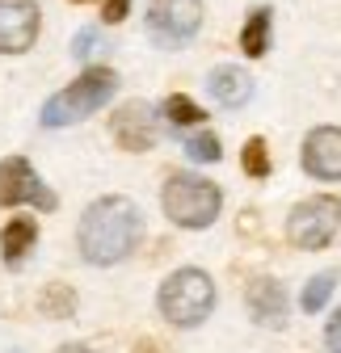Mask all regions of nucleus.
I'll list each match as a JSON object with an SVG mask.
<instances>
[{
    "label": "nucleus",
    "instance_id": "f257e3e1",
    "mask_svg": "<svg viewBox=\"0 0 341 353\" xmlns=\"http://www.w3.org/2000/svg\"><path fill=\"white\" fill-rule=\"evenodd\" d=\"M144 236V214L131 198H97L89 210L80 214V256L89 265H118L131 256Z\"/></svg>",
    "mask_w": 341,
    "mask_h": 353
},
{
    "label": "nucleus",
    "instance_id": "f03ea898",
    "mask_svg": "<svg viewBox=\"0 0 341 353\" xmlns=\"http://www.w3.org/2000/svg\"><path fill=\"white\" fill-rule=\"evenodd\" d=\"M114 93H118L114 68L89 63L68 88H59V93L42 105V126H72V122H84L89 114H97Z\"/></svg>",
    "mask_w": 341,
    "mask_h": 353
},
{
    "label": "nucleus",
    "instance_id": "7ed1b4c3",
    "mask_svg": "<svg viewBox=\"0 0 341 353\" xmlns=\"http://www.w3.org/2000/svg\"><path fill=\"white\" fill-rule=\"evenodd\" d=\"M156 303H160V316L173 328H198L215 307V282L202 270H177L164 278Z\"/></svg>",
    "mask_w": 341,
    "mask_h": 353
},
{
    "label": "nucleus",
    "instance_id": "20e7f679",
    "mask_svg": "<svg viewBox=\"0 0 341 353\" xmlns=\"http://www.w3.org/2000/svg\"><path fill=\"white\" fill-rule=\"evenodd\" d=\"M164 214L173 219L177 228H211L220 219V206H224V194L215 181L206 176H194V172H177L164 181Z\"/></svg>",
    "mask_w": 341,
    "mask_h": 353
},
{
    "label": "nucleus",
    "instance_id": "39448f33",
    "mask_svg": "<svg viewBox=\"0 0 341 353\" xmlns=\"http://www.w3.org/2000/svg\"><path fill=\"white\" fill-rule=\"evenodd\" d=\"M341 228V202L337 198H308L291 210L286 219V240L295 248H304V252H316L324 248Z\"/></svg>",
    "mask_w": 341,
    "mask_h": 353
},
{
    "label": "nucleus",
    "instance_id": "423d86ee",
    "mask_svg": "<svg viewBox=\"0 0 341 353\" xmlns=\"http://www.w3.org/2000/svg\"><path fill=\"white\" fill-rule=\"evenodd\" d=\"M202 26V0H152L148 5V34L156 47L177 51Z\"/></svg>",
    "mask_w": 341,
    "mask_h": 353
},
{
    "label": "nucleus",
    "instance_id": "0eeeda50",
    "mask_svg": "<svg viewBox=\"0 0 341 353\" xmlns=\"http://www.w3.org/2000/svg\"><path fill=\"white\" fill-rule=\"evenodd\" d=\"M38 206V210H55L59 198L42 185V176L34 172V164L26 156H9L5 164H0V206Z\"/></svg>",
    "mask_w": 341,
    "mask_h": 353
},
{
    "label": "nucleus",
    "instance_id": "6e6552de",
    "mask_svg": "<svg viewBox=\"0 0 341 353\" xmlns=\"http://www.w3.org/2000/svg\"><path fill=\"white\" fill-rule=\"evenodd\" d=\"M38 38L34 0H0V55H21Z\"/></svg>",
    "mask_w": 341,
    "mask_h": 353
},
{
    "label": "nucleus",
    "instance_id": "1a4fd4ad",
    "mask_svg": "<svg viewBox=\"0 0 341 353\" xmlns=\"http://www.w3.org/2000/svg\"><path fill=\"white\" fill-rule=\"evenodd\" d=\"M110 130H114V143L122 152H148L156 143V110L148 101H126L110 118Z\"/></svg>",
    "mask_w": 341,
    "mask_h": 353
},
{
    "label": "nucleus",
    "instance_id": "9d476101",
    "mask_svg": "<svg viewBox=\"0 0 341 353\" xmlns=\"http://www.w3.org/2000/svg\"><path fill=\"white\" fill-rule=\"evenodd\" d=\"M304 168L320 181H341V126H316L304 139Z\"/></svg>",
    "mask_w": 341,
    "mask_h": 353
},
{
    "label": "nucleus",
    "instance_id": "9b49d317",
    "mask_svg": "<svg viewBox=\"0 0 341 353\" xmlns=\"http://www.w3.org/2000/svg\"><path fill=\"white\" fill-rule=\"evenodd\" d=\"M244 299H249V316L257 320V324H270V328H282L286 324V307H291V299H286V290H282V282L278 278H253L249 286H244Z\"/></svg>",
    "mask_w": 341,
    "mask_h": 353
},
{
    "label": "nucleus",
    "instance_id": "f8f14e48",
    "mask_svg": "<svg viewBox=\"0 0 341 353\" xmlns=\"http://www.w3.org/2000/svg\"><path fill=\"white\" fill-rule=\"evenodd\" d=\"M206 88H211V97H215L220 105H228V110H240L249 97H253V76L244 72V68H232V63H224V68H215L206 76Z\"/></svg>",
    "mask_w": 341,
    "mask_h": 353
},
{
    "label": "nucleus",
    "instance_id": "ddd939ff",
    "mask_svg": "<svg viewBox=\"0 0 341 353\" xmlns=\"http://www.w3.org/2000/svg\"><path fill=\"white\" fill-rule=\"evenodd\" d=\"M34 240H38V223H34V219H26V214L9 219L5 232H0V256H5V265H21L30 256Z\"/></svg>",
    "mask_w": 341,
    "mask_h": 353
},
{
    "label": "nucleus",
    "instance_id": "4468645a",
    "mask_svg": "<svg viewBox=\"0 0 341 353\" xmlns=\"http://www.w3.org/2000/svg\"><path fill=\"white\" fill-rule=\"evenodd\" d=\"M240 47L249 59H262L266 47H270V9H253L249 21H244V34H240Z\"/></svg>",
    "mask_w": 341,
    "mask_h": 353
},
{
    "label": "nucleus",
    "instance_id": "2eb2a0df",
    "mask_svg": "<svg viewBox=\"0 0 341 353\" xmlns=\"http://www.w3.org/2000/svg\"><path fill=\"white\" fill-rule=\"evenodd\" d=\"M76 312V290L64 286V282H51L42 290V316H55V320H68Z\"/></svg>",
    "mask_w": 341,
    "mask_h": 353
},
{
    "label": "nucleus",
    "instance_id": "dca6fc26",
    "mask_svg": "<svg viewBox=\"0 0 341 353\" xmlns=\"http://www.w3.org/2000/svg\"><path fill=\"white\" fill-rule=\"evenodd\" d=\"M186 152H190L194 164H215V160L224 156V143L215 139V130H190Z\"/></svg>",
    "mask_w": 341,
    "mask_h": 353
},
{
    "label": "nucleus",
    "instance_id": "f3484780",
    "mask_svg": "<svg viewBox=\"0 0 341 353\" xmlns=\"http://www.w3.org/2000/svg\"><path fill=\"white\" fill-rule=\"evenodd\" d=\"M333 286H337V270H324V274H316V278L304 286V294H300L304 312H320V307L329 303V294H333Z\"/></svg>",
    "mask_w": 341,
    "mask_h": 353
},
{
    "label": "nucleus",
    "instance_id": "a211bd4d",
    "mask_svg": "<svg viewBox=\"0 0 341 353\" xmlns=\"http://www.w3.org/2000/svg\"><path fill=\"white\" fill-rule=\"evenodd\" d=\"M240 164H244L249 176H270V148H266V139H249L244 152H240Z\"/></svg>",
    "mask_w": 341,
    "mask_h": 353
},
{
    "label": "nucleus",
    "instance_id": "6ab92c4d",
    "mask_svg": "<svg viewBox=\"0 0 341 353\" xmlns=\"http://www.w3.org/2000/svg\"><path fill=\"white\" fill-rule=\"evenodd\" d=\"M164 118H168V122H177V126H198L206 114H202L190 97L177 93V97H168V101H164Z\"/></svg>",
    "mask_w": 341,
    "mask_h": 353
},
{
    "label": "nucleus",
    "instance_id": "aec40b11",
    "mask_svg": "<svg viewBox=\"0 0 341 353\" xmlns=\"http://www.w3.org/2000/svg\"><path fill=\"white\" fill-rule=\"evenodd\" d=\"M101 51H106V38H101L97 30H84V34H76V42H72V55L84 59V63H89L93 55H101Z\"/></svg>",
    "mask_w": 341,
    "mask_h": 353
},
{
    "label": "nucleus",
    "instance_id": "412c9836",
    "mask_svg": "<svg viewBox=\"0 0 341 353\" xmlns=\"http://www.w3.org/2000/svg\"><path fill=\"white\" fill-rule=\"evenodd\" d=\"M126 9H131V0H106V5H101V21L106 26H118L126 17Z\"/></svg>",
    "mask_w": 341,
    "mask_h": 353
},
{
    "label": "nucleus",
    "instance_id": "4be33fe9",
    "mask_svg": "<svg viewBox=\"0 0 341 353\" xmlns=\"http://www.w3.org/2000/svg\"><path fill=\"white\" fill-rule=\"evenodd\" d=\"M324 345H329V353H341V312L329 320V328H324Z\"/></svg>",
    "mask_w": 341,
    "mask_h": 353
},
{
    "label": "nucleus",
    "instance_id": "5701e85b",
    "mask_svg": "<svg viewBox=\"0 0 341 353\" xmlns=\"http://www.w3.org/2000/svg\"><path fill=\"white\" fill-rule=\"evenodd\" d=\"M131 353H160V345H156V341H139Z\"/></svg>",
    "mask_w": 341,
    "mask_h": 353
},
{
    "label": "nucleus",
    "instance_id": "b1692460",
    "mask_svg": "<svg viewBox=\"0 0 341 353\" xmlns=\"http://www.w3.org/2000/svg\"><path fill=\"white\" fill-rule=\"evenodd\" d=\"M59 353H93V349H84V345H64Z\"/></svg>",
    "mask_w": 341,
    "mask_h": 353
},
{
    "label": "nucleus",
    "instance_id": "393cba45",
    "mask_svg": "<svg viewBox=\"0 0 341 353\" xmlns=\"http://www.w3.org/2000/svg\"><path fill=\"white\" fill-rule=\"evenodd\" d=\"M72 5H89V0H72Z\"/></svg>",
    "mask_w": 341,
    "mask_h": 353
}]
</instances>
